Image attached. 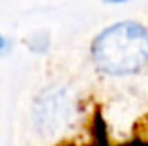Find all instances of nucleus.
Returning a JSON list of instances; mask_svg holds the SVG:
<instances>
[{
    "label": "nucleus",
    "instance_id": "f257e3e1",
    "mask_svg": "<svg viewBox=\"0 0 148 146\" xmlns=\"http://www.w3.org/2000/svg\"><path fill=\"white\" fill-rule=\"evenodd\" d=\"M92 60L107 75L141 71L148 64V30L133 21L109 26L92 41Z\"/></svg>",
    "mask_w": 148,
    "mask_h": 146
},
{
    "label": "nucleus",
    "instance_id": "f03ea898",
    "mask_svg": "<svg viewBox=\"0 0 148 146\" xmlns=\"http://www.w3.org/2000/svg\"><path fill=\"white\" fill-rule=\"evenodd\" d=\"M8 47H10V43H8V40L2 36V32H0V53H6Z\"/></svg>",
    "mask_w": 148,
    "mask_h": 146
},
{
    "label": "nucleus",
    "instance_id": "7ed1b4c3",
    "mask_svg": "<svg viewBox=\"0 0 148 146\" xmlns=\"http://www.w3.org/2000/svg\"><path fill=\"white\" fill-rule=\"evenodd\" d=\"M105 4H126V2H130V0H103Z\"/></svg>",
    "mask_w": 148,
    "mask_h": 146
}]
</instances>
